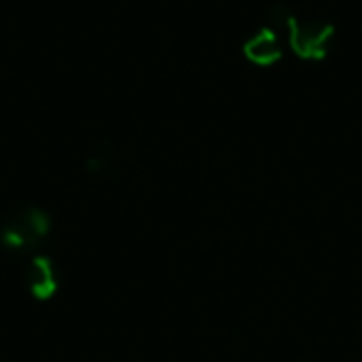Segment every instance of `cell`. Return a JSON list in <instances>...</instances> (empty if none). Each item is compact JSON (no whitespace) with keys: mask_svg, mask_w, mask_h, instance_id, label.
I'll list each match as a JSON object with an SVG mask.
<instances>
[{"mask_svg":"<svg viewBox=\"0 0 362 362\" xmlns=\"http://www.w3.org/2000/svg\"><path fill=\"white\" fill-rule=\"evenodd\" d=\"M51 231V218L45 210L28 208L8 218L0 229V246L13 255L38 250Z\"/></svg>","mask_w":362,"mask_h":362,"instance_id":"cell-1","label":"cell"},{"mask_svg":"<svg viewBox=\"0 0 362 362\" xmlns=\"http://www.w3.org/2000/svg\"><path fill=\"white\" fill-rule=\"evenodd\" d=\"M244 55L257 66H274L282 59V42L276 28H261L244 42Z\"/></svg>","mask_w":362,"mask_h":362,"instance_id":"cell-4","label":"cell"},{"mask_svg":"<svg viewBox=\"0 0 362 362\" xmlns=\"http://www.w3.org/2000/svg\"><path fill=\"white\" fill-rule=\"evenodd\" d=\"M25 286L34 299L38 301L51 299L59 286V274L55 263L49 257L34 255L25 267Z\"/></svg>","mask_w":362,"mask_h":362,"instance_id":"cell-3","label":"cell"},{"mask_svg":"<svg viewBox=\"0 0 362 362\" xmlns=\"http://www.w3.org/2000/svg\"><path fill=\"white\" fill-rule=\"evenodd\" d=\"M291 49L301 59H322L331 51L335 38V25L320 17H293L286 25Z\"/></svg>","mask_w":362,"mask_h":362,"instance_id":"cell-2","label":"cell"}]
</instances>
